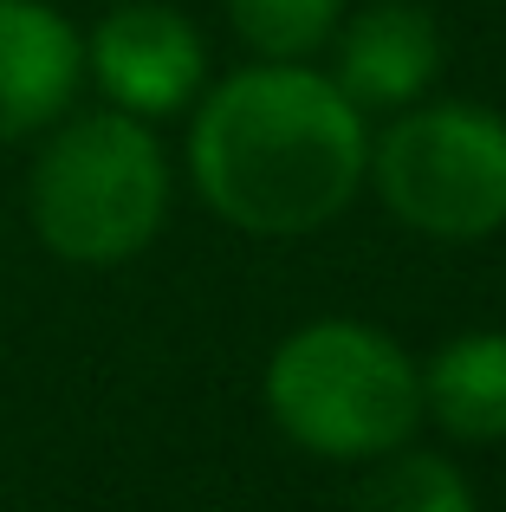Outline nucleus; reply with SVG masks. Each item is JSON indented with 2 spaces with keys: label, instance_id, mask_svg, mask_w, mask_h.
Listing matches in <instances>:
<instances>
[{
  "label": "nucleus",
  "instance_id": "f257e3e1",
  "mask_svg": "<svg viewBox=\"0 0 506 512\" xmlns=\"http://www.w3.org/2000/svg\"><path fill=\"white\" fill-rule=\"evenodd\" d=\"M370 169L364 111L305 59L221 78L189 130V175L228 227L260 240L338 221Z\"/></svg>",
  "mask_w": 506,
  "mask_h": 512
},
{
  "label": "nucleus",
  "instance_id": "f03ea898",
  "mask_svg": "<svg viewBox=\"0 0 506 512\" xmlns=\"http://www.w3.org/2000/svg\"><path fill=\"white\" fill-rule=\"evenodd\" d=\"M266 415L325 461H383L422 422V370L377 325L318 318L266 363Z\"/></svg>",
  "mask_w": 506,
  "mask_h": 512
},
{
  "label": "nucleus",
  "instance_id": "7ed1b4c3",
  "mask_svg": "<svg viewBox=\"0 0 506 512\" xmlns=\"http://www.w3.org/2000/svg\"><path fill=\"white\" fill-rule=\"evenodd\" d=\"M33 234L72 266H124L169 214V163L150 124L130 111H91L39 150L26 182Z\"/></svg>",
  "mask_w": 506,
  "mask_h": 512
},
{
  "label": "nucleus",
  "instance_id": "20e7f679",
  "mask_svg": "<svg viewBox=\"0 0 506 512\" xmlns=\"http://www.w3.org/2000/svg\"><path fill=\"white\" fill-rule=\"evenodd\" d=\"M364 182L429 240H487L506 227V117L474 104H409L370 137Z\"/></svg>",
  "mask_w": 506,
  "mask_h": 512
},
{
  "label": "nucleus",
  "instance_id": "39448f33",
  "mask_svg": "<svg viewBox=\"0 0 506 512\" xmlns=\"http://www.w3.org/2000/svg\"><path fill=\"white\" fill-rule=\"evenodd\" d=\"M85 72L104 85L111 111H130L150 124V117H176L202 98L208 46L189 13L163 7V0H130L91 26Z\"/></svg>",
  "mask_w": 506,
  "mask_h": 512
},
{
  "label": "nucleus",
  "instance_id": "423d86ee",
  "mask_svg": "<svg viewBox=\"0 0 506 512\" xmlns=\"http://www.w3.org/2000/svg\"><path fill=\"white\" fill-rule=\"evenodd\" d=\"M435 72H442V26L435 13L409 7V0H377L357 20L338 26V72L331 85L357 104V111H409L429 98Z\"/></svg>",
  "mask_w": 506,
  "mask_h": 512
},
{
  "label": "nucleus",
  "instance_id": "0eeeda50",
  "mask_svg": "<svg viewBox=\"0 0 506 512\" xmlns=\"http://www.w3.org/2000/svg\"><path fill=\"white\" fill-rule=\"evenodd\" d=\"M78 78H85L78 26L46 0H0V143L65 117Z\"/></svg>",
  "mask_w": 506,
  "mask_h": 512
},
{
  "label": "nucleus",
  "instance_id": "6e6552de",
  "mask_svg": "<svg viewBox=\"0 0 506 512\" xmlns=\"http://www.w3.org/2000/svg\"><path fill=\"white\" fill-rule=\"evenodd\" d=\"M422 415L455 441H506V331H468L422 370Z\"/></svg>",
  "mask_w": 506,
  "mask_h": 512
},
{
  "label": "nucleus",
  "instance_id": "1a4fd4ad",
  "mask_svg": "<svg viewBox=\"0 0 506 512\" xmlns=\"http://www.w3.org/2000/svg\"><path fill=\"white\" fill-rule=\"evenodd\" d=\"M234 33L260 59H312L344 20V0H228Z\"/></svg>",
  "mask_w": 506,
  "mask_h": 512
},
{
  "label": "nucleus",
  "instance_id": "9d476101",
  "mask_svg": "<svg viewBox=\"0 0 506 512\" xmlns=\"http://www.w3.org/2000/svg\"><path fill=\"white\" fill-rule=\"evenodd\" d=\"M357 512H474V493L442 454H396L364 480Z\"/></svg>",
  "mask_w": 506,
  "mask_h": 512
}]
</instances>
